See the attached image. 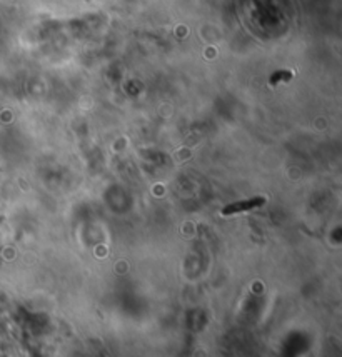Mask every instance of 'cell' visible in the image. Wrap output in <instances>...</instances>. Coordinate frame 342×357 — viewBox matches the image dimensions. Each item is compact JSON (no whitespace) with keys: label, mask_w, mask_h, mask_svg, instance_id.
<instances>
[{"label":"cell","mask_w":342,"mask_h":357,"mask_svg":"<svg viewBox=\"0 0 342 357\" xmlns=\"http://www.w3.org/2000/svg\"><path fill=\"white\" fill-rule=\"evenodd\" d=\"M261 204H264L262 199H252V200H245V202H237V204H232V206L229 207H225L222 212L225 215H229V214H234V212H240V210H247V209H252V207H257V206H261Z\"/></svg>","instance_id":"cell-1"}]
</instances>
